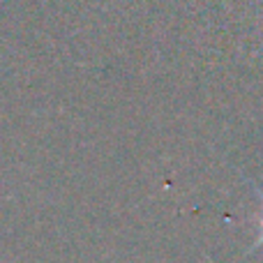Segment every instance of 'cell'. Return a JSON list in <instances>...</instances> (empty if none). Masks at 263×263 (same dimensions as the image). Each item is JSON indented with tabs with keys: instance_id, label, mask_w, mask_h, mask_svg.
Returning a JSON list of instances; mask_svg holds the SVG:
<instances>
[{
	"instance_id": "obj_1",
	"label": "cell",
	"mask_w": 263,
	"mask_h": 263,
	"mask_svg": "<svg viewBox=\"0 0 263 263\" xmlns=\"http://www.w3.org/2000/svg\"><path fill=\"white\" fill-rule=\"evenodd\" d=\"M254 190H256V194H259V201H261V215H259V229H261V233H259V240H256L254 247H263V190H259V187H254Z\"/></svg>"
}]
</instances>
